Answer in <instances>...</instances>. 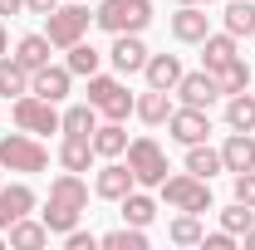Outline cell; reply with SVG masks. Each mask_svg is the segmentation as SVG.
I'll use <instances>...</instances> for the list:
<instances>
[{
    "mask_svg": "<svg viewBox=\"0 0 255 250\" xmlns=\"http://www.w3.org/2000/svg\"><path fill=\"white\" fill-rule=\"evenodd\" d=\"M0 172H5V167H0Z\"/></svg>",
    "mask_w": 255,
    "mask_h": 250,
    "instance_id": "43",
    "label": "cell"
},
{
    "mask_svg": "<svg viewBox=\"0 0 255 250\" xmlns=\"http://www.w3.org/2000/svg\"><path fill=\"white\" fill-rule=\"evenodd\" d=\"M30 94V69L15 54H0V98H20Z\"/></svg>",
    "mask_w": 255,
    "mask_h": 250,
    "instance_id": "25",
    "label": "cell"
},
{
    "mask_svg": "<svg viewBox=\"0 0 255 250\" xmlns=\"http://www.w3.org/2000/svg\"><path fill=\"white\" fill-rule=\"evenodd\" d=\"M162 201L172 206V211H211V182H201V177H191V172H177V177H167L162 182Z\"/></svg>",
    "mask_w": 255,
    "mask_h": 250,
    "instance_id": "7",
    "label": "cell"
},
{
    "mask_svg": "<svg viewBox=\"0 0 255 250\" xmlns=\"http://www.w3.org/2000/svg\"><path fill=\"white\" fill-rule=\"evenodd\" d=\"M187 172H191V177H201V182H211L216 172H226L221 147H211V142H191V147H187Z\"/></svg>",
    "mask_w": 255,
    "mask_h": 250,
    "instance_id": "22",
    "label": "cell"
},
{
    "mask_svg": "<svg viewBox=\"0 0 255 250\" xmlns=\"http://www.w3.org/2000/svg\"><path fill=\"white\" fill-rule=\"evenodd\" d=\"M64 0H25V10H30V15H49V10H59Z\"/></svg>",
    "mask_w": 255,
    "mask_h": 250,
    "instance_id": "38",
    "label": "cell"
},
{
    "mask_svg": "<svg viewBox=\"0 0 255 250\" xmlns=\"http://www.w3.org/2000/svg\"><path fill=\"white\" fill-rule=\"evenodd\" d=\"M167 236H172V246H201V216L196 211H177L172 216V226H167Z\"/></svg>",
    "mask_w": 255,
    "mask_h": 250,
    "instance_id": "31",
    "label": "cell"
},
{
    "mask_svg": "<svg viewBox=\"0 0 255 250\" xmlns=\"http://www.w3.org/2000/svg\"><path fill=\"white\" fill-rule=\"evenodd\" d=\"M118 206H123V221H128V226H142V231H147V226L157 221V201L147 196V187H132Z\"/></svg>",
    "mask_w": 255,
    "mask_h": 250,
    "instance_id": "23",
    "label": "cell"
},
{
    "mask_svg": "<svg viewBox=\"0 0 255 250\" xmlns=\"http://www.w3.org/2000/svg\"><path fill=\"white\" fill-rule=\"evenodd\" d=\"M255 226V206H246V201H231L221 211V231H231V236H246Z\"/></svg>",
    "mask_w": 255,
    "mask_h": 250,
    "instance_id": "34",
    "label": "cell"
},
{
    "mask_svg": "<svg viewBox=\"0 0 255 250\" xmlns=\"http://www.w3.org/2000/svg\"><path fill=\"white\" fill-rule=\"evenodd\" d=\"M251 39H255V34H251Z\"/></svg>",
    "mask_w": 255,
    "mask_h": 250,
    "instance_id": "44",
    "label": "cell"
},
{
    "mask_svg": "<svg viewBox=\"0 0 255 250\" xmlns=\"http://www.w3.org/2000/svg\"><path fill=\"white\" fill-rule=\"evenodd\" d=\"M98 246L103 250H147V231L142 226H118V231H108V236H98Z\"/></svg>",
    "mask_w": 255,
    "mask_h": 250,
    "instance_id": "33",
    "label": "cell"
},
{
    "mask_svg": "<svg viewBox=\"0 0 255 250\" xmlns=\"http://www.w3.org/2000/svg\"><path fill=\"white\" fill-rule=\"evenodd\" d=\"M132 187H137L132 167H128V162H118V157H103V167L94 172V196H103V201H123Z\"/></svg>",
    "mask_w": 255,
    "mask_h": 250,
    "instance_id": "9",
    "label": "cell"
},
{
    "mask_svg": "<svg viewBox=\"0 0 255 250\" xmlns=\"http://www.w3.org/2000/svg\"><path fill=\"white\" fill-rule=\"evenodd\" d=\"M84 211H89V182H84V172H59L49 182V196H44L39 221L49 226V236H64V231L79 226Z\"/></svg>",
    "mask_w": 255,
    "mask_h": 250,
    "instance_id": "1",
    "label": "cell"
},
{
    "mask_svg": "<svg viewBox=\"0 0 255 250\" xmlns=\"http://www.w3.org/2000/svg\"><path fill=\"white\" fill-rule=\"evenodd\" d=\"M34 206H39V196H34L30 182H10V187H0V231H10L20 216H30Z\"/></svg>",
    "mask_w": 255,
    "mask_h": 250,
    "instance_id": "13",
    "label": "cell"
},
{
    "mask_svg": "<svg viewBox=\"0 0 255 250\" xmlns=\"http://www.w3.org/2000/svg\"><path fill=\"white\" fill-rule=\"evenodd\" d=\"M94 127H98V108L84 98V103H69L59 113V132H69V137H94Z\"/></svg>",
    "mask_w": 255,
    "mask_h": 250,
    "instance_id": "21",
    "label": "cell"
},
{
    "mask_svg": "<svg viewBox=\"0 0 255 250\" xmlns=\"http://www.w3.org/2000/svg\"><path fill=\"white\" fill-rule=\"evenodd\" d=\"M0 54H10V30H5V20H0Z\"/></svg>",
    "mask_w": 255,
    "mask_h": 250,
    "instance_id": "40",
    "label": "cell"
},
{
    "mask_svg": "<svg viewBox=\"0 0 255 250\" xmlns=\"http://www.w3.org/2000/svg\"><path fill=\"white\" fill-rule=\"evenodd\" d=\"M241 241H246V250H255V226L246 231V236H241Z\"/></svg>",
    "mask_w": 255,
    "mask_h": 250,
    "instance_id": "41",
    "label": "cell"
},
{
    "mask_svg": "<svg viewBox=\"0 0 255 250\" xmlns=\"http://www.w3.org/2000/svg\"><path fill=\"white\" fill-rule=\"evenodd\" d=\"M231 182H236V201H246V206H255V172H236Z\"/></svg>",
    "mask_w": 255,
    "mask_h": 250,
    "instance_id": "35",
    "label": "cell"
},
{
    "mask_svg": "<svg viewBox=\"0 0 255 250\" xmlns=\"http://www.w3.org/2000/svg\"><path fill=\"white\" fill-rule=\"evenodd\" d=\"M177 5H216V0H177Z\"/></svg>",
    "mask_w": 255,
    "mask_h": 250,
    "instance_id": "42",
    "label": "cell"
},
{
    "mask_svg": "<svg viewBox=\"0 0 255 250\" xmlns=\"http://www.w3.org/2000/svg\"><path fill=\"white\" fill-rule=\"evenodd\" d=\"M172 108H177V103H172L167 89H147V94H137V103H132V113H137L147 127H162L167 118H172Z\"/></svg>",
    "mask_w": 255,
    "mask_h": 250,
    "instance_id": "19",
    "label": "cell"
},
{
    "mask_svg": "<svg viewBox=\"0 0 255 250\" xmlns=\"http://www.w3.org/2000/svg\"><path fill=\"white\" fill-rule=\"evenodd\" d=\"M172 94L182 98L187 108H211L216 98H226V94H221V84H216V74H211V69H196V74H182Z\"/></svg>",
    "mask_w": 255,
    "mask_h": 250,
    "instance_id": "10",
    "label": "cell"
},
{
    "mask_svg": "<svg viewBox=\"0 0 255 250\" xmlns=\"http://www.w3.org/2000/svg\"><path fill=\"white\" fill-rule=\"evenodd\" d=\"M10 118H15V127H25V132H59V103H49V98L39 94H20L15 103H10Z\"/></svg>",
    "mask_w": 255,
    "mask_h": 250,
    "instance_id": "8",
    "label": "cell"
},
{
    "mask_svg": "<svg viewBox=\"0 0 255 250\" xmlns=\"http://www.w3.org/2000/svg\"><path fill=\"white\" fill-rule=\"evenodd\" d=\"M64 54H69V74H74V79H89V74H98V64H103V54H98L94 44H89V39H79V44H69V49H64Z\"/></svg>",
    "mask_w": 255,
    "mask_h": 250,
    "instance_id": "30",
    "label": "cell"
},
{
    "mask_svg": "<svg viewBox=\"0 0 255 250\" xmlns=\"http://www.w3.org/2000/svg\"><path fill=\"white\" fill-rule=\"evenodd\" d=\"M64 246H69V250H94V246H98V236L74 226V231H64Z\"/></svg>",
    "mask_w": 255,
    "mask_h": 250,
    "instance_id": "36",
    "label": "cell"
},
{
    "mask_svg": "<svg viewBox=\"0 0 255 250\" xmlns=\"http://www.w3.org/2000/svg\"><path fill=\"white\" fill-rule=\"evenodd\" d=\"M201 246L206 250H236V236L231 231H211V236H201Z\"/></svg>",
    "mask_w": 255,
    "mask_h": 250,
    "instance_id": "37",
    "label": "cell"
},
{
    "mask_svg": "<svg viewBox=\"0 0 255 250\" xmlns=\"http://www.w3.org/2000/svg\"><path fill=\"white\" fill-rule=\"evenodd\" d=\"M0 167H5V172H25V177H30V172H44V167H49V147H44L34 132H25V127H20V132H5V137H0Z\"/></svg>",
    "mask_w": 255,
    "mask_h": 250,
    "instance_id": "3",
    "label": "cell"
},
{
    "mask_svg": "<svg viewBox=\"0 0 255 250\" xmlns=\"http://www.w3.org/2000/svg\"><path fill=\"white\" fill-rule=\"evenodd\" d=\"M94 25L108 34H142L152 25V0H98Z\"/></svg>",
    "mask_w": 255,
    "mask_h": 250,
    "instance_id": "2",
    "label": "cell"
},
{
    "mask_svg": "<svg viewBox=\"0 0 255 250\" xmlns=\"http://www.w3.org/2000/svg\"><path fill=\"white\" fill-rule=\"evenodd\" d=\"M94 25V15H89V5L84 0H64L59 10H49L44 15V34H49V44L54 49H69V44H79L84 34Z\"/></svg>",
    "mask_w": 255,
    "mask_h": 250,
    "instance_id": "5",
    "label": "cell"
},
{
    "mask_svg": "<svg viewBox=\"0 0 255 250\" xmlns=\"http://www.w3.org/2000/svg\"><path fill=\"white\" fill-rule=\"evenodd\" d=\"M236 54H241V49H236V34H231V30L201 39V69H221V64L236 59Z\"/></svg>",
    "mask_w": 255,
    "mask_h": 250,
    "instance_id": "26",
    "label": "cell"
},
{
    "mask_svg": "<svg viewBox=\"0 0 255 250\" xmlns=\"http://www.w3.org/2000/svg\"><path fill=\"white\" fill-rule=\"evenodd\" d=\"M94 152H98V157H123V152H128V132H123V123L103 118V123L94 127Z\"/></svg>",
    "mask_w": 255,
    "mask_h": 250,
    "instance_id": "27",
    "label": "cell"
},
{
    "mask_svg": "<svg viewBox=\"0 0 255 250\" xmlns=\"http://www.w3.org/2000/svg\"><path fill=\"white\" fill-rule=\"evenodd\" d=\"M187 69H182V59L177 54H147V64H142V79H147V89H177V79H182Z\"/></svg>",
    "mask_w": 255,
    "mask_h": 250,
    "instance_id": "17",
    "label": "cell"
},
{
    "mask_svg": "<svg viewBox=\"0 0 255 250\" xmlns=\"http://www.w3.org/2000/svg\"><path fill=\"white\" fill-rule=\"evenodd\" d=\"M147 44H142V34H113V44H108V64L118 69V74H142V64H147Z\"/></svg>",
    "mask_w": 255,
    "mask_h": 250,
    "instance_id": "12",
    "label": "cell"
},
{
    "mask_svg": "<svg viewBox=\"0 0 255 250\" xmlns=\"http://www.w3.org/2000/svg\"><path fill=\"white\" fill-rule=\"evenodd\" d=\"M94 162H98L94 137H69V132H64V142H59V167L64 172H89Z\"/></svg>",
    "mask_w": 255,
    "mask_h": 250,
    "instance_id": "20",
    "label": "cell"
},
{
    "mask_svg": "<svg viewBox=\"0 0 255 250\" xmlns=\"http://www.w3.org/2000/svg\"><path fill=\"white\" fill-rule=\"evenodd\" d=\"M5 15H25V0H0V20Z\"/></svg>",
    "mask_w": 255,
    "mask_h": 250,
    "instance_id": "39",
    "label": "cell"
},
{
    "mask_svg": "<svg viewBox=\"0 0 255 250\" xmlns=\"http://www.w3.org/2000/svg\"><path fill=\"white\" fill-rule=\"evenodd\" d=\"M128 167H132V177H137V187H162L167 182V152H162L157 137H128Z\"/></svg>",
    "mask_w": 255,
    "mask_h": 250,
    "instance_id": "6",
    "label": "cell"
},
{
    "mask_svg": "<svg viewBox=\"0 0 255 250\" xmlns=\"http://www.w3.org/2000/svg\"><path fill=\"white\" fill-rule=\"evenodd\" d=\"M221 162L231 177L236 172H255V132H231L221 142Z\"/></svg>",
    "mask_w": 255,
    "mask_h": 250,
    "instance_id": "16",
    "label": "cell"
},
{
    "mask_svg": "<svg viewBox=\"0 0 255 250\" xmlns=\"http://www.w3.org/2000/svg\"><path fill=\"white\" fill-rule=\"evenodd\" d=\"M49 54H54V44H49V34H25V39H20V44H15V59L25 64V69H44V64H49Z\"/></svg>",
    "mask_w": 255,
    "mask_h": 250,
    "instance_id": "28",
    "label": "cell"
},
{
    "mask_svg": "<svg viewBox=\"0 0 255 250\" xmlns=\"http://www.w3.org/2000/svg\"><path fill=\"white\" fill-rule=\"evenodd\" d=\"M226 127L231 132H255V94H226Z\"/></svg>",
    "mask_w": 255,
    "mask_h": 250,
    "instance_id": "24",
    "label": "cell"
},
{
    "mask_svg": "<svg viewBox=\"0 0 255 250\" xmlns=\"http://www.w3.org/2000/svg\"><path fill=\"white\" fill-rule=\"evenodd\" d=\"M167 132L182 142V147H191V142H206L211 137V118H206V108H172V118H167Z\"/></svg>",
    "mask_w": 255,
    "mask_h": 250,
    "instance_id": "11",
    "label": "cell"
},
{
    "mask_svg": "<svg viewBox=\"0 0 255 250\" xmlns=\"http://www.w3.org/2000/svg\"><path fill=\"white\" fill-rule=\"evenodd\" d=\"M74 89V74H69V64H44V69H34L30 74V94L49 98V103H64Z\"/></svg>",
    "mask_w": 255,
    "mask_h": 250,
    "instance_id": "14",
    "label": "cell"
},
{
    "mask_svg": "<svg viewBox=\"0 0 255 250\" xmlns=\"http://www.w3.org/2000/svg\"><path fill=\"white\" fill-rule=\"evenodd\" d=\"M211 74H216V84H221V94H241V89H251V64L241 59V54H236V59H226L221 69H211Z\"/></svg>",
    "mask_w": 255,
    "mask_h": 250,
    "instance_id": "29",
    "label": "cell"
},
{
    "mask_svg": "<svg viewBox=\"0 0 255 250\" xmlns=\"http://www.w3.org/2000/svg\"><path fill=\"white\" fill-rule=\"evenodd\" d=\"M221 20H226V30L236 34V39L241 34H255V0H231L221 10Z\"/></svg>",
    "mask_w": 255,
    "mask_h": 250,
    "instance_id": "32",
    "label": "cell"
},
{
    "mask_svg": "<svg viewBox=\"0 0 255 250\" xmlns=\"http://www.w3.org/2000/svg\"><path fill=\"white\" fill-rule=\"evenodd\" d=\"M211 34V15H206V5H177V15H172V39H182V44H201Z\"/></svg>",
    "mask_w": 255,
    "mask_h": 250,
    "instance_id": "15",
    "label": "cell"
},
{
    "mask_svg": "<svg viewBox=\"0 0 255 250\" xmlns=\"http://www.w3.org/2000/svg\"><path fill=\"white\" fill-rule=\"evenodd\" d=\"M5 241H10V250H44L49 246V226L34 216H20L10 231H5Z\"/></svg>",
    "mask_w": 255,
    "mask_h": 250,
    "instance_id": "18",
    "label": "cell"
},
{
    "mask_svg": "<svg viewBox=\"0 0 255 250\" xmlns=\"http://www.w3.org/2000/svg\"><path fill=\"white\" fill-rule=\"evenodd\" d=\"M89 103L98 108V118L123 123L132 113V103H137V94H128L123 74H89Z\"/></svg>",
    "mask_w": 255,
    "mask_h": 250,
    "instance_id": "4",
    "label": "cell"
}]
</instances>
